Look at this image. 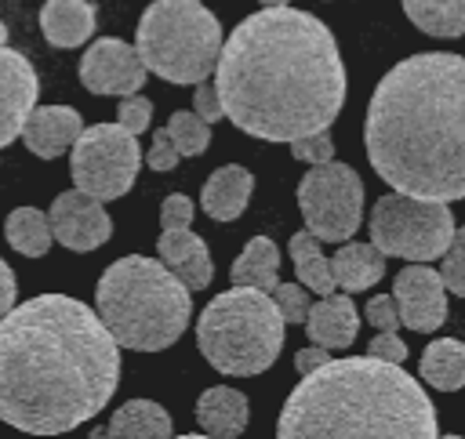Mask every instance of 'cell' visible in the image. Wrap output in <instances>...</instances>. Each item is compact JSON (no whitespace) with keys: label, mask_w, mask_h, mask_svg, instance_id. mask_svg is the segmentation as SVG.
<instances>
[{"label":"cell","mask_w":465,"mask_h":439,"mask_svg":"<svg viewBox=\"0 0 465 439\" xmlns=\"http://www.w3.org/2000/svg\"><path fill=\"white\" fill-rule=\"evenodd\" d=\"M214 91L236 131L291 145L338 120L349 83L334 33L280 4L247 15L222 40Z\"/></svg>","instance_id":"1"},{"label":"cell","mask_w":465,"mask_h":439,"mask_svg":"<svg viewBox=\"0 0 465 439\" xmlns=\"http://www.w3.org/2000/svg\"><path fill=\"white\" fill-rule=\"evenodd\" d=\"M120 385V345L102 316L69 294L15 301L0 319V421L62 435L98 417Z\"/></svg>","instance_id":"2"},{"label":"cell","mask_w":465,"mask_h":439,"mask_svg":"<svg viewBox=\"0 0 465 439\" xmlns=\"http://www.w3.org/2000/svg\"><path fill=\"white\" fill-rule=\"evenodd\" d=\"M378 178L421 200H465V54L421 51L374 87L363 123Z\"/></svg>","instance_id":"3"},{"label":"cell","mask_w":465,"mask_h":439,"mask_svg":"<svg viewBox=\"0 0 465 439\" xmlns=\"http://www.w3.org/2000/svg\"><path fill=\"white\" fill-rule=\"evenodd\" d=\"M436 406L421 385L389 359H327L302 374L280 410V439H429Z\"/></svg>","instance_id":"4"},{"label":"cell","mask_w":465,"mask_h":439,"mask_svg":"<svg viewBox=\"0 0 465 439\" xmlns=\"http://www.w3.org/2000/svg\"><path fill=\"white\" fill-rule=\"evenodd\" d=\"M94 305L120 348L163 352L189 327L193 290L160 258L127 254L102 272Z\"/></svg>","instance_id":"5"},{"label":"cell","mask_w":465,"mask_h":439,"mask_svg":"<svg viewBox=\"0 0 465 439\" xmlns=\"http://www.w3.org/2000/svg\"><path fill=\"white\" fill-rule=\"evenodd\" d=\"M283 327L287 323L269 290L236 283L200 312L196 345L214 370L229 377H254L276 363L283 348Z\"/></svg>","instance_id":"6"},{"label":"cell","mask_w":465,"mask_h":439,"mask_svg":"<svg viewBox=\"0 0 465 439\" xmlns=\"http://www.w3.org/2000/svg\"><path fill=\"white\" fill-rule=\"evenodd\" d=\"M222 40V22L203 0H153L138 18L134 51L145 73L167 83H200L214 76Z\"/></svg>","instance_id":"7"},{"label":"cell","mask_w":465,"mask_h":439,"mask_svg":"<svg viewBox=\"0 0 465 439\" xmlns=\"http://www.w3.org/2000/svg\"><path fill=\"white\" fill-rule=\"evenodd\" d=\"M454 236V214L450 203L421 200L411 192H389L371 210V243L389 258L407 261H432L443 258L447 243Z\"/></svg>","instance_id":"8"},{"label":"cell","mask_w":465,"mask_h":439,"mask_svg":"<svg viewBox=\"0 0 465 439\" xmlns=\"http://www.w3.org/2000/svg\"><path fill=\"white\" fill-rule=\"evenodd\" d=\"M142 171L138 134L124 123H94L76 134L69 145V174L73 185L94 200H120Z\"/></svg>","instance_id":"9"},{"label":"cell","mask_w":465,"mask_h":439,"mask_svg":"<svg viewBox=\"0 0 465 439\" xmlns=\"http://www.w3.org/2000/svg\"><path fill=\"white\" fill-rule=\"evenodd\" d=\"M298 210L320 243H345L363 221V181L349 163H312L298 181Z\"/></svg>","instance_id":"10"},{"label":"cell","mask_w":465,"mask_h":439,"mask_svg":"<svg viewBox=\"0 0 465 439\" xmlns=\"http://www.w3.org/2000/svg\"><path fill=\"white\" fill-rule=\"evenodd\" d=\"M145 65L138 58V51L131 44H124L120 36H98L84 58H80V83L91 94H134L145 83Z\"/></svg>","instance_id":"11"},{"label":"cell","mask_w":465,"mask_h":439,"mask_svg":"<svg viewBox=\"0 0 465 439\" xmlns=\"http://www.w3.org/2000/svg\"><path fill=\"white\" fill-rule=\"evenodd\" d=\"M392 298H396L400 327H407L414 334H432L447 319V287H443V276L436 268H429L425 261H414L403 272H396Z\"/></svg>","instance_id":"12"},{"label":"cell","mask_w":465,"mask_h":439,"mask_svg":"<svg viewBox=\"0 0 465 439\" xmlns=\"http://www.w3.org/2000/svg\"><path fill=\"white\" fill-rule=\"evenodd\" d=\"M47 221H51V236L62 247L76 250V254L98 250L113 236V218L105 214L102 200H94L80 189H69V192L54 196V203L47 210Z\"/></svg>","instance_id":"13"},{"label":"cell","mask_w":465,"mask_h":439,"mask_svg":"<svg viewBox=\"0 0 465 439\" xmlns=\"http://www.w3.org/2000/svg\"><path fill=\"white\" fill-rule=\"evenodd\" d=\"M36 94L40 83L33 62L22 51L0 44V149L22 134V123L33 112Z\"/></svg>","instance_id":"14"},{"label":"cell","mask_w":465,"mask_h":439,"mask_svg":"<svg viewBox=\"0 0 465 439\" xmlns=\"http://www.w3.org/2000/svg\"><path fill=\"white\" fill-rule=\"evenodd\" d=\"M80 131H84V120H80V112L73 105H33V112L25 116L18 138L25 141V149L33 156L54 160L76 141Z\"/></svg>","instance_id":"15"},{"label":"cell","mask_w":465,"mask_h":439,"mask_svg":"<svg viewBox=\"0 0 465 439\" xmlns=\"http://www.w3.org/2000/svg\"><path fill=\"white\" fill-rule=\"evenodd\" d=\"M156 250H160V261L189 287V290H203L214 276V265H211V250L203 243V236H196L189 225L185 229H163L160 239H156Z\"/></svg>","instance_id":"16"},{"label":"cell","mask_w":465,"mask_h":439,"mask_svg":"<svg viewBox=\"0 0 465 439\" xmlns=\"http://www.w3.org/2000/svg\"><path fill=\"white\" fill-rule=\"evenodd\" d=\"M305 330H309L312 345L349 348L356 341V330H360V312H356L349 294H323L316 305H309Z\"/></svg>","instance_id":"17"},{"label":"cell","mask_w":465,"mask_h":439,"mask_svg":"<svg viewBox=\"0 0 465 439\" xmlns=\"http://www.w3.org/2000/svg\"><path fill=\"white\" fill-rule=\"evenodd\" d=\"M251 192H254V174L247 167H240V163H225V167H218L203 181L200 203H203L207 218H214V221H236L247 210Z\"/></svg>","instance_id":"18"},{"label":"cell","mask_w":465,"mask_h":439,"mask_svg":"<svg viewBox=\"0 0 465 439\" xmlns=\"http://www.w3.org/2000/svg\"><path fill=\"white\" fill-rule=\"evenodd\" d=\"M196 424L203 435H218V439H236L247 421H251V406H247V395L229 388V385H214V388H203L200 399H196Z\"/></svg>","instance_id":"19"},{"label":"cell","mask_w":465,"mask_h":439,"mask_svg":"<svg viewBox=\"0 0 465 439\" xmlns=\"http://www.w3.org/2000/svg\"><path fill=\"white\" fill-rule=\"evenodd\" d=\"M40 29L51 47H80L94 36L91 0H47L40 7Z\"/></svg>","instance_id":"20"},{"label":"cell","mask_w":465,"mask_h":439,"mask_svg":"<svg viewBox=\"0 0 465 439\" xmlns=\"http://www.w3.org/2000/svg\"><path fill=\"white\" fill-rule=\"evenodd\" d=\"M171 432H174L171 414L153 399H127L109 417L105 428H94V435H109V439H160Z\"/></svg>","instance_id":"21"},{"label":"cell","mask_w":465,"mask_h":439,"mask_svg":"<svg viewBox=\"0 0 465 439\" xmlns=\"http://www.w3.org/2000/svg\"><path fill=\"white\" fill-rule=\"evenodd\" d=\"M331 272H334V287L356 294V290L374 287L385 276V254L374 243H352V239H345L334 250V258H331Z\"/></svg>","instance_id":"22"},{"label":"cell","mask_w":465,"mask_h":439,"mask_svg":"<svg viewBox=\"0 0 465 439\" xmlns=\"http://www.w3.org/2000/svg\"><path fill=\"white\" fill-rule=\"evenodd\" d=\"M421 381L436 392H458L465 388V341L436 337L421 352Z\"/></svg>","instance_id":"23"},{"label":"cell","mask_w":465,"mask_h":439,"mask_svg":"<svg viewBox=\"0 0 465 439\" xmlns=\"http://www.w3.org/2000/svg\"><path fill=\"white\" fill-rule=\"evenodd\" d=\"M232 283L243 287H258V290H272L280 283V250L269 236H254L247 239V247L240 250V258L229 268Z\"/></svg>","instance_id":"24"},{"label":"cell","mask_w":465,"mask_h":439,"mask_svg":"<svg viewBox=\"0 0 465 439\" xmlns=\"http://www.w3.org/2000/svg\"><path fill=\"white\" fill-rule=\"evenodd\" d=\"M291 261H294V276H298V283L305 287V290H312V294H334V272H331V258L320 250V239L309 232V229H302V232H294L291 236Z\"/></svg>","instance_id":"25"},{"label":"cell","mask_w":465,"mask_h":439,"mask_svg":"<svg viewBox=\"0 0 465 439\" xmlns=\"http://www.w3.org/2000/svg\"><path fill=\"white\" fill-rule=\"evenodd\" d=\"M403 15L429 36H465V0H400Z\"/></svg>","instance_id":"26"},{"label":"cell","mask_w":465,"mask_h":439,"mask_svg":"<svg viewBox=\"0 0 465 439\" xmlns=\"http://www.w3.org/2000/svg\"><path fill=\"white\" fill-rule=\"evenodd\" d=\"M4 239L25 254V258H44L51 250V221L44 210L36 207H15L7 218H4Z\"/></svg>","instance_id":"27"},{"label":"cell","mask_w":465,"mask_h":439,"mask_svg":"<svg viewBox=\"0 0 465 439\" xmlns=\"http://www.w3.org/2000/svg\"><path fill=\"white\" fill-rule=\"evenodd\" d=\"M163 131L171 134V141H174V149H178L182 156H200V152L211 145V123H203L193 109H178V112L167 120Z\"/></svg>","instance_id":"28"},{"label":"cell","mask_w":465,"mask_h":439,"mask_svg":"<svg viewBox=\"0 0 465 439\" xmlns=\"http://www.w3.org/2000/svg\"><path fill=\"white\" fill-rule=\"evenodd\" d=\"M440 276H443V287L458 298H465V225L454 229L447 250H443V265H440Z\"/></svg>","instance_id":"29"},{"label":"cell","mask_w":465,"mask_h":439,"mask_svg":"<svg viewBox=\"0 0 465 439\" xmlns=\"http://www.w3.org/2000/svg\"><path fill=\"white\" fill-rule=\"evenodd\" d=\"M272 301L283 316V323H305V312H309V298H305V287L302 283H276L272 287Z\"/></svg>","instance_id":"30"},{"label":"cell","mask_w":465,"mask_h":439,"mask_svg":"<svg viewBox=\"0 0 465 439\" xmlns=\"http://www.w3.org/2000/svg\"><path fill=\"white\" fill-rule=\"evenodd\" d=\"M149 120H153V102H149L142 91L120 98V105H116V123H124L131 134H142V131L149 127Z\"/></svg>","instance_id":"31"},{"label":"cell","mask_w":465,"mask_h":439,"mask_svg":"<svg viewBox=\"0 0 465 439\" xmlns=\"http://www.w3.org/2000/svg\"><path fill=\"white\" fill-rule=\"evenodd\" d=\"M291 156L294 160H302V163H327V160H334V141H331V134L327 131H316V134H305V138H294L291 141Z\"/></svg>","instance_id":"32"},{"label":"cell","mask_w":465,"mask_h":439,"mask_svg":"<svg viewBox=\"0 0 465 439\" xmlns=\"http://www.w3.org/2000/svg\"><path fill=\"white\" fill-rule=\"evenodd\" d=\"M363 319H367L374 330H400L396 298H392V294H378V298H371L367 308H363Z\"/></svg>","instance_id":"33"},{"label":"cell","mask_w":465,"mask_h":439,"mask_svg":"<svg viewBox=\"0 0 465 439\" xmlns=\"http://www.w3.org/2000/svg\"><path fill=\"white\" fill-rule=\"evenodd\" d=\"M142 160H145L153 171H174L178 160H182V152L174 149V141H171L167 131H156V134H153V149H149Z\"/></svg>","instance_id":"34"},{"label":"cell","mask_w":465,"mask_h":439,"mask_svg":"<svg viewBox=\"0 0 465 439\" xmlns=\"http://www.w3.org/2000/svg\"><path fill=\"white\" fill-rule=\"evenodd\" d=\"M160 225L163 229H185V225H193V200L182 196V192H171L160 203Z\"/></svg>","instance_id":"35"},{"label":"cell","mask_w":465,"mask_h":439,"mask_svg":"<svg viewBox=\"0 0 465 439\" xmlns=\"http://www.w3.org/2000/svg\"><path fill=\"white\" fill-rule=\"evenodd\" d=\"M367 356H378V359H389V363H403L407 359V341L396 334V330H378L367 345Z\"/></svg>","instance_id":"36"},{"label":"cell","mask_w":465,"mask_h":439,"mask_svg":"<svg viewBox=\"0 0 465 439\" xmlns=\"http://www.w3.org/2000/svg\"><path fill=\"white\" fill-rule=\"evenodd\" d=\"M193 112H196L203 123H218V120H222V102H218V91H214V83H207V80H200V83H196Z\"/></svg>","instance_id":"37"},{"label":"cell","mask_w":465,"mask_h":439,"mask_svg":"<svg viewBox=\"0 0 465 439\" xmlns=\"http://www.w3.org/2000/svg\"><path fill=\"white\" fill-rule=\"evenodd\" d=\"M15 301H18V283H15V272L7 268V261L0 258V319L15 308Z\"/></svg>","instance_id":"38"},{"label":"cell","mask_w":465,"mask_h":439,"mask_svg":"<svg viewBox=\"0 0 465 439\" xmlns=\"http://www.w3.org/2000/svg\"><path fill=\"white\" fill-rule=\"evenodd\" d=\"M327 359H331V348L312 345V348H302V352L294 356V370H298V374H309V370H316V366L327 363Z\"/></svg>","instance_id":"39"},{"label":"cell","mask_w":465,"mask_h":439,"mask_svg":"<svg viewBox=\"0 0 465 439\" xmlns=\"http://www.w3.org/2000/svg\"><path fill=\"white\" fill-rule=\"evenodd\" d=\"M262 7H280V4H291V0H258Z\"/></svg>","instance_id":"40"},{"label":"cell","mask_w":465,"mask_h":439,"mask_svg":"<svg viewBox=\"0 0 465 439\" xmlns=\"http://www.w3.org/2000/svg\"><path fill=\"white\" fill-rule=\"evenodd\" d=\"M4 40H7V25L0 22V44H4Z\"/></svg>","instance_id":"41"}]
</instances>
